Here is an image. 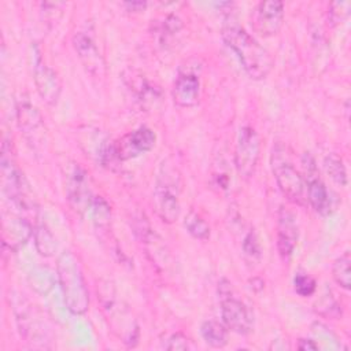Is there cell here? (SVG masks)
<instances>
[{
	"label": "cell",
	"instance_id": "obj_32",
	"mask_svg": "<svg viewBox=\"0 0 351 351\" xmlns=\"http://www.w3.org/2000/svg\"><path fill=\"white\" fill-rule=\"evenodd\" d=\"M299 350H318V344L308 339H300L296 346Z\"/></svg>",
	"mask_w": 351,
	"mask_h": 351
},
{
	"label": "cell",
	"instance_id": "obj_23",
	"mask_svg": "<svg viewBox=\"0 0 351 351\" xmlns=\"http://www.w3.org/2000/svg\"><path fill=\"white\" fill-rule=\"evenodd\" d=\"M324 167L330 180L339 186L347 185V171L343 159L336 154H328L324 159Z\"/></svg>",
	"mask_w": 351,
	"mask_h": 351
},
{
	"label": "cell",
	"instance_id": "obj_17",
	"mask_svg": "<svg viewBox=\"0 0 351 351\" xmlns=\"http://www.w3.org/2000/svg\"><path fill=\"white\" fill-rule=\"evenodd\" d=\"M14 310H15V317H16L21 335H23L27 339V341H32V343L40 341L38 335L45 337V333H44L45 325L44 322L40 321L41 317H38V314L32 308L29 302L22 299L14 303Z\"/></svg>",
	"mask_w": 351,
	"mask_h": 351
},
{
	"label": "cell",
	"instance_id": "obj_29",
	"mask_svg": "<svg viewBox=\"0 0 351 351\" xmlns=\"http://www.w3.org/2000/svg\"><path fill=\"white\" fill-rule=\"evenodd\" d=\"M243 251L252 261L261 258V245H259V241H258V237H256L254 229H251L245 234V237L243 240Z\"/></svg>",
	"mask_w": 351,
	"mask_h": 351
},
{
	"label": "cell",
	"instance_id": "obj_11",
	"mask_svg": "<svg viewBox=\"0 0 351 351\" xmlns=\"http://www.w3.org/2000/svg\"><path fill=\"white\" fill-rule=\"evenodd\" d=\"M156 143V134L152 129L141 126L128 134L121 140L115 141V152L119 162L137 158L149 152Z\"/></svg>",
	"mask_w": 351,
	"mask_h": 351
},
{
	"label": "cell",
	"instance_id": "obj_18",
	"mask_svg": "<svg viewBox=\"0 0 351 351\" xmlns=\"http://www.w3.org/2000/svg\"><path fill=\"white\" fill-rule=\"evenodd\" d=\"M173 100L180 107H193L200 99V80L193 73H180L171 90Z\"/></svg>",
	"mask_w": 351,
	"mask_h": 351
},
{
	"label": "cell",
	"instance_id": "obj_4",
	"mask_svg": "<svg viewBox=\"0 0 351 351\" xmlns=\"http://www.w3.org/2000/svg\"><path fill=\"white\" fill-rule=\"evenodd\" d=\"M181 189L182 178L178 167L170 159H165L155 180L154 204L159 218L166 223L176 222L181 214Z\"/></svg>",
	"mask_w": 351,
	"mask_h": 351
},
{
	"label": "cell",
	"instance_id": "obj_14",
	"mask_svg": "<svg viewBox=\"0 0 351 351\" xmlns=\"http://www.w3.org/2000/svg\"><path fill=\"white\" fill-rule=\"evenodd\" d=\"M73 45L80 60L82 62L85 70L89 74L95 77H100L104 74V70H106L104 59L99 52V48L95 44L93 38L88 33L77 32L73 36Z\"/></svg>",
	"mask_w": 351,
	"mask_h": 351
},
{
	"label": "cell",
	"instance_id": "obj_19",
	"mask_svg": "<svg viewBox=\"0 0 351 351\" xmlns=\"http://www.w3.org/2000/svg\"><path fill=\"white\" fill-rule=\"evenodd\" d=\"M126 82H128V86L136 93L137 99L144 104V103H148V101H152L155 99L159 97V89L152 85L145 77L143 75H137L134 73L130 71V75L125 77Z\"/></svg>",
	"mask_w": 351,
	"mask_h": 351
},
{
	"label": "cell",
	"instance_id": "obj_12",
	"mask_svg": "<svg viewBox=\"0 0 351 351\" xmlns=\"http://www.w3.org/2000/svg\"><path fill=\"white\" fill-rule=\"evenodd\" d=\"M33 80L40 97L49 106L56 104L62 92V82L58 73L44 62L38 49L36 51Z\"/></svg>",
	"mask_w": 351,
	"mask_h": 351
},
{
	"label": "cell",
	"instance_id": "obj_25",
	"mask_svg": "<svg viewBox=\"0 0 351 351\" xmlns=\"http://www.w3.org/2000/svg\"><path fill=\"white\" fill-rule=\"evenodd\" d=\"M29 282H30L32 288H34L36 292L45 293V292H48L52 288L53 277H52L49 270L40 267V269H36V270H33L30 273Z\"/></svg>",
	"mask_w": 351,
	"mask_h": 351
},
{
	"label": "cell",
	"instance_id": "obj_8",
	"mask_svg": "<svg viewBox=\"0 0 351 351\" xmlns=\"http://www.w3.org/2000/svg\"><path fill=\"white\" fill-rule=\"evenodd\" d=\"M261 156V138L259 134L251 126H243L240 129L236 149H234V166L239 176L244 180H250L258 166Z\"/></svg>",
	"mask_w": 351,
	"mask_h": 351
},
{
	"label": "cell",
	"instance_id": "obj_24",
	"mask_svg": "<svg viewBox=\"0 0 351 351\" xmlns=\"http://www.w3.org/2000/svg\"><path fill=\"white\" fill-rule=\"evenodd\" d=\"M184 226L186 232L197 240H207L210 237V226L197 213L191 211L184 219Z\"/></svg>",
	"mask_w": 351,
	"mask_h": 351
},
{
	"label": "cell",
	"instance_id": "obj_2",
	"mask_svg": "<svg viewBox=\"0 0 351 351\" xmlns=\"http://www.w3.org/2000/svg\"><path fill=\"white\" fill-rule=\"evenodd\" d=\"M97 293L104 318L112 335L126 347H134L138 341V324L129 306L118 299L114 284L110 281H100Z\"/></svg>",
	"mask_w": 351,
	"mask_h": 351
},
{
	"label": "cell",
	"instance_id": "obj_21",
	"mask_svg": "<svg viewBox=\"0 0 351 351\" xmlns=\"http://www.w3.org/2000/svg\"><path fill=\"white\" fill-rule=\"evenodd\" d=\"M33 236H34L36 248L40 255L52 256L56 252V250H58L56 239L45 223L36 225L34 230H33Z\"/></svg>",
	"mask_w": 351,
	"mask_h": 351
},
{
	"label": "cell",
	"instance_id": "obj_7",
	"mask_svg": "<svg viewBox=\"0 0 351 351\" xmlns=\"http://www.w3.org/2000/svg\"><path fill=\"white\" fill-rule=\"evenodd\" d=\"M218 295L221 303V315L223 325L237 335H248L254 326V318L248 307L232 292V284L228 280L218 282Z\"/></svg>",
	"mask_w": 351,
	"mask_h": 351
},
{
	"label": "cell",
	"instance_id": "obj_33",
	"mask_svg": "<svg viewBox=\"0 0 351 351\" xmlns=\"http://www.w3.org/2000/svg\"><path fill=\"white\" fill-rule=\"evenodd\" d=\"M123 5L129 7L132 11H143L147 4L143 1H133V3H125Z\"/></svg>",
	"mask_w": 351,
	"mask_h": 351
},
{
	"label": "cell",
	"instance_id": "obj_27",
	"mask_svg": "<svg viewBox=\"0 0 351 351\" xmlns=\"http://www.w3.org/2000/svg\"><path fill=\"white\" fill-rule=\"evenodd\" d=\"M293 288H295V292L298 295H300L302 298H307V296H311L315 292L317 282L311 276L304 274V273H299L293 278Z\"/></svg>",
	"mask_w": 351,
	"mask_h": 351
},
{
	"label": "cell",
	"instance_id": "obj_26",
	"mask_svg": "<svg viewBox=\"0 0 351 351\" xmlns=\"http://www.w3.org/2000/svg\"><path fill=\"white\" fill-rule=\"evenodd\" d=\"M315 311L329 318H336L339 317V314H341L340 304L336 302V299L330 293L322 295V298L315 303Z\"/></svg>",
	"mask_w": 351,
	"mask_h": 351
},
{
	"label": "cell",
	"instance_id": "obj_20",
	"mask_svg": "<svg viewBox=\"0 0 351 351\" xmlns=\"http://www.w3.org/2000/svg\"><path fill=\"white\" fill-rule=\"evenodd\" d=\"M200 333L203 340L214 348H222L228 343V328L217 321H204L200 326Z\"/></svg>",
	"mask_w": 351,
	"mask_h": 351
},
{
	"label": "cell",
	"instance_id": "obj_3",
	"mask_svg": "<svg viewBox=\"0 0 351 351\" xmlns=\"http://www.w3.org/2000/svg\"><path fill=\"white\" fill-rule=\"evenodd\" d=\"M56 277L67 310L74 315L85 314L89 308V291L80 259L71 251L58 256Z\"/></svg>",
	"mask_w": 351,
	"mask_h": 351
},
{
	"label": "cell",
	"instance_id": "obj_16",
	"mask_svg": "<svg viewBox=\"0 0 351 351\" xmlns=\"http://www.w3.org/2000/svg\"><path fill=\"white\" fill-rule=\"evenodd\" d=\"M33 222L14 211L3 215V243L12 250H16L27 241L33 234Z\"/></svg>",
	"mask_w": 351,
	"mask_h": 351
},
{
	"label": "cell",
	"instance_id": "obj_15",
	"mask_svg": "<svg viewBox=\"0 0 351 351\" xmlns=\"http://www.w3.org/2000/svg\"><path fill=\"white\" fill-rule=\"evenodd\" d=\"M298 237L299 226L296 215L287 208H281L277 222V250L282 261H288L292 256Z\"/></svg>",
	"mask_w": 351,
	"mask_h": 351
},
{
	"label": "cell",
	"instance_id": "obj_5",
	"mask_svg": "<svg viewBox=\"0 0 351 351\" xmlns=\"http://www.w3.org/2000/svg\"><path fill=\"white\" fill-rule=\"evenodd\" d=\"M271 170L281 193L295 204H306V180L292 165L285 151L277 145L271 154Z\"/></svg>",
	"mask_w": 351,
	"mask_h": 351
},
{
	"label": "cell",
	"instance_id": "obj_28",
	"mask_svg": "<svg viewBox=\"0 0 351 351\" xmlns=\"http://www.w3.org/2000/svg\"><path fill=\"white\" fill-rule=\"evenodd\" d=\"M90 208H92V213H93V219L96 221V223L99 226L107 225L110 222L111 210H110V206L107 204V202L103 197L96 196Z\"/></svg>",
	"mask_w": 351,
	"mask_h": 351
},
{
	"label": "cell",
	"instance_id": "obj_13",
	"mask_svg": "<svg viewBox=\"0 0 351 351\" xmlns=\"http://www.w3.org/2000/svg\"><path fill=\"white\" fill-rule=\"evenodd\" d=\"M284 21V3L277 0L261 1L252 15L254 29L263 37L274 36L280 32Z\"/></svg>",
	"mask_w": 351,
	"mask_h": 351
},
{
	"label": "cell",
	"instance_id": "obj_22",
	"mask_svg": "<svg viewBox=\"0 0 351 351\" xmlns=\"http://www.w3.org/2000/svg\"><path fill=\"white\" fill-rule=\"evenodd\" d=\"M350 263H351V259H350V254L348 252H344L343 255H340L335 262H333V266H332V277L335 280V282L346 289V291H350L351 288V271H350Z\"/></svg>",
	"mask_w": 351,
	"mask_h": 351
},
{
	"label": "cell",
	"instance_id": "obj_30",
	"mask_svg": "<svg viewBox=\"0 0 351 351\" xmlns=\"http://www.w3.org/2000/svg\"><path fill=\"white\" fill-rule=\"evenodd\" d=\"M350 10H351L350 1H335L329 5V18L333 23H340L348 16Z\"/></svg>",
	"mask_w": 351,
	"mask_h": 351
},
{
	"label": "cell",
	"instance_id": "obj_1",
	"mask_svg": "<svg viewBox=\"0 0 351 351\" xmlns=\"http://www.w3.org/2000/svg\"><path fill=\"white\" fill-rule=\"evenodd\" d=\"M225 44L236 53L244 71L254 80H263L273 69L274 60L269 51L263 48L250 33L234 22L222 26Z\"/></svg>",
	"mask_w": 351,
	"mask_h": 351
},
{
	"label": "cell",
	"instance_id": "obj_31",
	"mask_svg": "<svg viewBox=\"0 0 351 351\" xmlns=\"http://www.w3.org/2000/svg\"><path fill=\"white\" fill-rule=\"evenodd\" d=\"M163 347L166 350H189L191 348V344H189V339L181 333V332H177L174 335H171L169 339H167V343L163 344Z\"/></svg>",
	"mask_w": 351,
	"mask_h": 351
},
{
	"label": "cell",
	"instance_id": "obj_10",
	"mask_svg": "<svg viewBox=\"0 0 351 351\" xmlns=\"http://www.w3.org/2000/svg\"><path fill=\"white\" fill-rule=\"evenodd\" d=\"M304 158L307 159V162L304 160L303 165L306 169V176H303L306 180V199L319 215L326 217L333 210L330 193L322 180L317 176L314 159L310 155H306Z\"/></svg>",
	"mask_w": 351,
	"mask_h": 351
},
{
	"label": "cell",
	"instance_id": "obj_6",
	"mask_svg": "<svg viewBox=\"0 0 351 351\" xmlns=\"http://www.w3.org/2000/svg\"><path fill=\"white\" fill-rule=\"evenodd\" d=\"M63 177L69 204L78 214L86 213L96 197L93 196L88 171L80 163L69 160L63 166Z\"/></svg>",
	"mask_w": 351,
	"mask_h": 351
},
{
	"label": "cell",
	"instance_id": "obj_9",
	"mask_svg": "<svg viewBox=\"0 0 351 351\" xmlns=\"http://www.w3.org/2000/svg\"><path fill=\"white\" fill-rule=\"evenodd\" d=\"M16 119L32 149L36 152L44 151L47 145V128L40 111L29 100H22L16 106Z\"/></svg>",
	"mask_w": 351,
	"mask_h": 351
}]
</instances>
